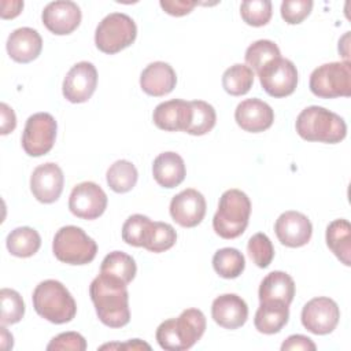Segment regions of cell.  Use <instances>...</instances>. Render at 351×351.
I'll return each mask as SVG.
<instances>
[{"instance_id":"cell-1","label":"cell","mask_w":351,"mask_h":351,"mask_svg":"<svg viewBox=\"0 0 351 351\" xmlns=\"http://www.w3.org/2000/svg\"><path fill=\"white\" fill-rule=\"evenodd\" d=\"M89 295L99 319L110 328H122L130 321L128 284L99 274L89 285Z\"/></svg>"},{"instance_id":"cell-2","label":"cell","mask_w":351,"mask_h":351,"mask_svg":"<svg viewBox=\"0 0 351 351\" xmlns=\"http://www.w3.org/2000/svg\"><path fill=\"white\" fill-rule=\"evenodd\" d=\"M206 330V317L199 308H186L177 318L163 321L156 329V341L163 350L185 351L193 347Z\"/></svg>"},{"instance_id":"cell-3","label":"cell","mask_w":351,"mask_h":351,"mask_svg":"<svg viewBox=\"0 0 351 351\" xmlns=\"http://www.w3.org/2000/svg\"><path fill=\"white\" fill-rule=\"evenodd\" d=\"M295 128L303 140L326 144H337L347 134L344 119L321 106H310L302 110Z\"/></svg>"},{"instance_id":"cell-4","label":"cell","mask_w":351,"mask_h":351,"mask_svg":"<svg viewBox=\"0 0 351 351\" xmlns=\"http://www.w3.org/2000/svg\"><path fill=\"white\" fill-rule=\"evenodd\" d=\"M36 313L52 324L70 322L77 314V304L69 289L58 280H44L33 291Z\"/></svg>"},{"instance_id":"cell-5","label":"cell","mask_w":351,"mask_h":351,"mask_svg":"<svg viewBox=\"0 0 351 351\" xmlns=\"http://www.w3.org/2000/svg\"><path fill=\"white\" fill-rule=\"evenodd\" d=\"M250 215V197L240 189H228L219 197L218 210L213 218V228L222 239H236L247 229Z\"/></svg>"},{"instance_id":"cell-6","label":"cell","mask_w":351,"mask_h":351,"mask_svg":"<svg viewBox=\"0 0 351 351\" xmlns=\"http://www.w3.org/2000/svg\"><path fill=\"white\" fill-rule=\"evenodd\" d=\"M52 251L56 259L63 263L88 265L97 254V244L81 228L67 225L55 233Z\"/></svg>"},{"instance_id":"cell-7","label":"cell","mask_w":351,"mask_h":351,"mask_svg":"<svg viewBox=\"0 0 351 351\" xmlns=\"http://www.w3.org/2000/svg\"><path fill=\"white\" fill-rule=\"evenodd\" d=\"M137 36L134 21L122 12L104 16L95 32V44L99 51L112 55L132 45Z\"/></svg>"},{"instance_id":"cell-8","label":"cell","mask_w":351,"mask_h":351,"mask_svg":"<svg viewBox=\"0 0 351 351\" xmlns=\"http://www.w3.org/2000/svg\"><path fill=\"white\" fill-rule=\"evenodd\" d=\"M310 90L322 99L351 96L350 60L330 62L318 66L310 75Z\"/></svg>"},{"instance_id":"cell-9","label":"cell","mask_w":351,"mask_h":351,"mask_svg":"<svg viewBox=\"0 0 351 351\" xmlns=\"http://www.w3.org/2000/svg\"><path fill=\"white\" fill-rule=\"evenodd\" d=\"M58 123L48 112H36L25 123L22 133V148L29 156H43L48 154L56 138Z\"/></svg>"},{"instance_id":"cell-10","label":"cell","mask_w":351,"mask_h":351,"mask_svg":"<svg viewBox=\"0 0 351 351\" xmlns=\"http://www.w3.org/2000/svg\"><path fill=\"white\" fill-rule=\"evenodd\" d=\"M263 90L271 97H285L295 92L298 86V69L292 60L277 58L266 63L258 71Z\"/></svg>"},{"instance_id":"cell-11","label":"cell","mask_w":351,"mask_h":351,"mask_svg":"<svg viewBox=\"0 0 351 351\" xmlns=\"http://www.w3.org/2000/svg\"><path fill=\"white\" fill-rule=\"evenodd\" d=\"M340 319L337 303L326 296L308 300L302 310L303 326L314 335H328L333 332Z\"/></svg>"},{"instance_id":"cell-12","label":"cell","mask_w":351,"mask_h":351,"mask_svg":"<svg viewBox=\"0 0 351 351\" xmlns=\"http://www.w3.org/2000/svg\"><path fill=\"white\" fill-rule=\"evenodd\" d=\"M106 192L92 181L77 184L69 197V208L81 219H96L107 208Z\"/></svg>"},{"instance_id":"cell-13","label":"cell","mask_w":351,"mask_h":351,"mask_svg":"<svg viewBox=\"0 0 351 351\" xmlns=\"http://www.w3.org/2000/svg\"><path fill=\"white\" fill-rule=\"evenodd\" d=\"M97 85V70L90 62L75 63L63 80V96L70 103L88 101Z\"/></svg>"},{"instance_id":"cell-14","label":"cell","mask_w":351,"mask_h":351,"mask_svg":"<svg viewBox=\"0 0 351 351\" xmlns=\"http://www.w3.org/2000/svg\"><path fill=\"white\" fill-rule=\"evenodd\" d=\"M64 185V176L62 169L48 162L37 166L30 176V191L33 196L44 204L53 203L62 195Z\"/></svg>"},{"instance_id":"cell-15","label":"cell","mask_w":351,"mask_h":351,"mask_svg":"<svg viewBox=\"0 0 351 351\" xmlns=\"http://www.w3.org/2000/svg\"><path fill=\"white\" fill-rule=\"evenodd\" d=\"M206 208L204 196L193 188L181 191L170 202V215L182 228L197 226L206 215Z\"/></svg>"},{"instance_id":"cell-16","label":"cell","mask_w":351,"mask_h":351,"mask_svg":"<svg viewBox=\"0 0 351 351\" xmlns=\"http://www.w3.org/2000/svg\"><path fill=\"white\" fill-rule=\"evenodd\" d=\"M81 10L77 3L58 0L48 3L41 14L44 26L56 36L73 33L81 23Z\"/></svg>"},{"instance_id":"cell-17","label":"cell","mask_w":351,"mask_h":351,"mask_svg":"<svg viewBox=\"0 0 351 351\" xmlns=\"http://www.w3.org/2000/svg\"><path fill=\"white\" fill-rule=\"evenodd\" d=\"M274 232L278 241L291 248L306 245L313 234V225L310 219L299 211L282 213L274 223Z\"/></svg>"},{"instance_id":"cell-18","label":"cell","mask_w":351,"mask_h":351,"mask_svg":"<svg viewBox=\"0 0 351 351\" xmlns=\"http://www.w3.org/2000/svg\"><path fill=\"white\" fill-rule=\"evenodd\" d=\"M234 121L245 132L261 133L273 125L274 111L261 99H245L237 104L234 110Z\"/></svg>"},{"instance_id":"cell-19","label":"cell","mask_w":351,"mask_h":351,"mask_svg":"<svg viewBox=\"0 0 351 351\" xmlns=\"http://www.w3.org/2000/svg\"><path fill=\"white\" fill-rule=\"evenodd\" d=\"M211 317L225 329H237L248 318V306L243 298L236 293H223L214 299L211 304Z\"/></svg>"},{"instance_id":"cell-20","label":"cell","mask_w":351,"mask_h":351,"mask_svg":"<svg viewBox=\"0 0 351 351\" xmlns=\"http://www.w3.org/2000/svg\"><path fill=\"white\" fill-rule=\"evenodd\" d=\"M191 103L182 99H171L159 103L152 114L154 123L166 132H185L191 121Z\"/></svg>"},{"instance_id":"cell-21","label":"cell","mask_w":351,"mask_h":351,"mask_svg":"<svg viewBox=\"0 0 351 351\" xmlns=\"http://www.w3.org/2000/svg\"><path fill=\"white\" fill-rule=\"evenodd\" d=\"M177 84L174 69L166 62H152L141 71L140 86L149 96L169 95Z\"/></svg>"},{"instance_id":"cell-22","label":"cell","mask_w":351,"mask_h":351,"mask_svg":"<svg viewBox=\"0 0 351 351\" xmlns=\"http://www.w3.org/2000/svg\"><path fill=\"white\" fill-rule=\"evenodd\" d=\"M43 49V38L32 27L15 29L7 38V52L18 63H29L38 58Z\"/></svg>"},{"instance_id":"cell-23","label":"cell","mask_w":351,"mask_h":351,"mask_svg":"<svg viewBox=\"0 0 351 351\" xmlns=\"http://www.w3.org/2000/svg\"><path fill=\"white\" fill-rule=\"evenodd\" d=\"M152 176L163 188L171 189L178 186L186 176L184 159L173 151L159 154L152 163Z\"/></svg>"},{"instance_id":"cell-24","label":"cell","mask_w":351,"mask_h":351,"mask_svg":"<svg viewBox=\"0 0 351 351\" xmlns=\"http://www.w3.org/2000/svg\"><path fill=\"white\" fill-rule=\"evenodd\" d=\"M289 319V306L278 302V300H267L261 302L255 318L254 325L258 332L265 335L278 333Z\"/></svg>"},{"instance_id":"cell-25","label":"cell","mask_w":351,"mask_h":351,"mask_svg":"<svg viewBox=\"0 0 351 351\" xmlns=\"http://www.w3.org/2000/svg\"><path fill=\"white\" fill-rule=\"evenodd\" d=\"M258 295L259 302L278 300L289 306L295 296V281L285 271H271L262 280Z\"/></svg>"},{"instance_id":"cell-26","label":"cell","mask_w":351,"mask_h":351,"mask_svg":"<svg viewBox=\"0 0 351 351\" xmlns=\"http://www.w3.org/2000/svg\"><path fill=\"white\" fill-rule=\"evenodd\" d=\"M326 245L346 266L351 265V225L347 219L332 221L326 228Z\"/></svg>"},{"instance_id":"cell-27","label":"cell","mask_w":351,"mask_h":351,"mask_svg":"<svg viewBox=\"0 0 351 351\" xmlns=\"http://www.w3.org/2000/svg\"><path fill=\"white\" fill-rule=\"evenodd\" d=\"M5 243L11 255L18 258H29L40 250L41 237L36 229L19 226L8 233Z\"/></svg>"},{"instance_id":"cell-28","label":"cell","mask_w":351,"mask_h":351,"mask_svg":"<svg viewBox=\"0 0 351 351\" xmlns=\"http://www.w3.org/2000/svg\"><path fill=\"white\" fill-rule=\"evenodd\" d=\"M137 266L134 259L122 251H112L107 254L100 265V273L118 278L125 284L132 282L136 277Z\"/></svg>"},{"instance_id":"cell-29","label":"cell","mask_w":351,"mask_h":351,"mask_svg":"<svg viewBox=\"0 0 351 351\" xmlns=\"http://www.w3.org/2000/svg\"><path fill=\"white\" fill-rule=\"evenodd\" d=\"M106 178L108 186L114 192L126 193L134 188L138 178V173L132 162L119 159L108 167Z\"/></svg>"},{"instance_id":"cell-30","label":"cell","mask_w":351,"mask_h":351,"mask_svg":"<svg viewBox=\"0 0 351 351\" xmlns=\"http://www.w3.org/2000/svg\"><path fill=\"white\" fill-rule=\"evenodd\" d=\"M213 267L215 273L222 278H236L245 267L244 255L232 247L218 250L213 256Z\"/></svg>"},{"instance_id":"cell-31","label":"cell","mask_w":351,"mask_h":351,"mask_svg":"<svg viewBox=\"0 0 351 351\" xmlns=\"http://www.w3.org/2000/svg\"><path fill=\"white\" fill-rule=\"evenodd\" d=\"M254 84V71L241 63H236L222 74V88L232 96L245 95Z\"/></svg>"},{"instance_id":"cell-32","label":"cell","mask_w":351,"mask_h":351,"mask_svg":"<svg viewBox=\"0 0 351 351\" xmlns=\"http://www.w3.org/2000/svg\"><path fill=\"white\" fill-rule=\"evenodd\" d=\"M191 103V121L185 130L192 136H203L207 134L217 122V114L211 104L203 100H192Z\"/></svg>"},{"instance_id":"cell-33","label":"cell","mask_w":351,"mask_h":351,"mask_svg":"<svg viewBox=\"0 0 351 351\" xmlns=\"http://www.w3.org/2000/svg\"><path fill=\"white\" fill-rule=\"evenodd\" d=\"M176 241H177V233L170 223L152 221L148 228L147 237L143 247L149 252L159 254L170 250L176 244Z\"/></svg>"},{"instance_id":"cell-34","label":"cell","mask_w":351,"mask_h":351,"mask_svg":"<svg viewBox=\"0 0 351 351\" xmlns=\"http://www.w3.org/2000/svg\"><path fill=\"white\" fill-rule=\"evenodd\" d=\"M281 56L278 45L271 40H258L252 43L245 51V63L256 73L270 60Z\"/></svg>"},{"instance_id":"cell-35","label":"cell","mask_w":351,"mask_h":351,"mask_svg":"<svg viewBox=\"0 0 351 351\" xmlns=\"http://www.w3.org/2000/svg\"><path fill=\"white\" fill-rule=\"evenodd\" d=\"M0 302H1V314L0 322L1 325H12L19 322L25 315V303L22 296L10 288H3L0 291Z\"/></svg>"},{"instance_id":"cell-36","label":"cell","mask_w":351,"mask_h":351,"mask_svg":"<svg viewBox=\"0 0 351 351\" xmlns=\"http://www.w3.org/2000/svg\"><path fill=\"white\" fill-rule=\"evenodd\" d=\"M243 21L254 27H261L269 23L271 18V1L269 0H247L240 5Z\"/></svg>"},{"instance_id":"cell-37","label":"cell","mask_w":351,"mask_h":351,"mask_svg":"<svg viewBox=\"0 0 351 351\" xmlns=\"http://www.w3.org/2000/svg\"><path fill=\"white\" fill-rule=\"evenodd\" d=\"M151 219L143 214L130 215L122 226V240L133 247H143Z\"/></svg>"},{"instance_id":"cell-38","label":"cell","mask_w":351,"mask_h":351,"mask_svg":"<svg viewBox=\"0 0 351 351\" xmlns=\"http://www.w3.org/2000/svg\"><path fill=\"white\" fill-rule=\"evenodd\" d=\"M247 251L252 262L261 269L267 267L274 258V247L270 239L261 232L250 237L247 244Z\"/></svg>"},{"instance_id":"cell-39","label":"cell","mask_w":351,"mask_h":351,"mask_svg":"<svg viewBox=\"0 0 351 351\" xmlns=\"http://www.w3.org/2000/svg\"><path fill=\"white\" fill-rule=\"evenodd\" d=\"M311 0H284L281 3V16L288 25L302 23L311 12Z\"/></svg>"},{"instance_id":"cell-40","label":"cell","mask_w":351,"mask_h":351,"mask_svg":"<svg viewBox=\"0 0 351 351\" xmlns=\"http://www.w3.org/2000/svg\"><path fill=\"white\" fill-rule=\"evenodd\" d=\"M48 351H60V350H71V351H85L86 340L82 335L77 332H63L55 336L47 346Z\"/></svg>"},{"instance_id":"cell-41","label":"cell","mask_w":351,"mask_h":351,"mask_svg":"<svg viewBox=\"0 0 351 351\" xmlns=\"http://www.w3.org/2000/svg\"><path fill=\"white\" fill-rule=\"evenodd\" d=\"M159 4L165 12L173 16H184L197 5L196 1L191 0H160Z\"/></svg>"},{"instance_id":"cell-42","label":"cell","mask_w":351,"mask_h":351,"mask_svg":"<svg viewBox=\"0 0 351 351\" xmlns=\"http://www.w3.org/2000/svg\"><path fill=\"white\" fill-rule=\"evenodd\" d=\"M282 351H289V350H303V351H314L317 350V346L314 341L303 335H291L284 340L281 344Z\"/></svg>"},{"instance_id":"cell-43","label":"cell","mask_w":351,"mask_h":351,"mask_svg":"<svg viewBox=\"0 0 351 351\" xmlns=\"http://www.w3.org/2000/svg\"><path fill=\"white\" fill-rule=\"evenodd\" d=\"M0 112H1V132L0 133L3 136H5L15 129L16 117H15L14 110L7 103L0 104Z\"/></svg>"},{"instance_id":"cell-44","label":"cell","mask_w":351,"mask_h":351,"mask_svg":"<svg viewBox=\"0 0 351 351\" xmlns=\"http://www.w3.org/2000/svg\"><path fill=\"white\" fill-rule=\"evenodd\" d=\"M23 8V1L21 0H3L1 1V18L12 19L21 14Z\"/></svg>"},{"instance_id":"cell-45","label":"cell","mask_w":351,"mask_h":351,"mask_svg":"<svg viewBox=\"0 0 351 351\" xmlns=\"http://www.w3.org/2000/svg\"><path fill=\"white\" fill-rule=\"evenodd\" d=\"M115 347H119V348H132V350H140V348H147V350H149V348H151L148 344L140 341L138 339H133V340H130V341L126 343V344H104V346H101L100 348L104 350V348H115Z\"/></svg>"}]
</instances>
